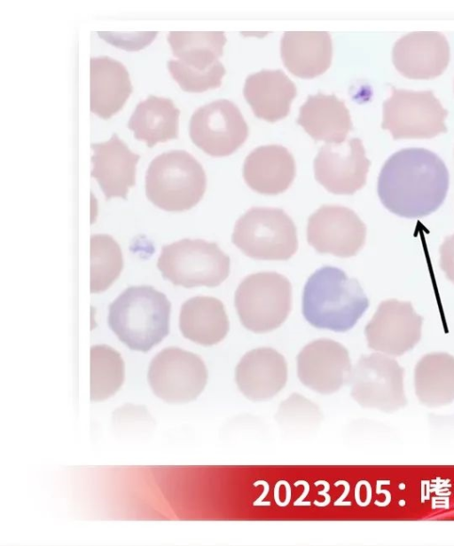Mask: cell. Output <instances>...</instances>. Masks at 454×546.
Segmentation results:
<instances>
[{"instance_id":"6da1fadb","label":"cell","mask_w":454,"mask_h":546,"mask_svg":"<svg viewBox=\"0 0 454 546\" xmlns=\"http://www.w3.org/2000/svg\"><path fill=\"white\" fill-rule=\"evenodd\" d=\"M449 173L442 160L425 148H405L384 163L377 191L382 204L407 218L427 216L445 200Z\"/></svg>"},{"instance_id":"7a4b0ae2","label":"cell","mask_w":454,"mask_h":546,"mask_svg":"<svg viewBox=\"0 0 454 546\" xmlns=\"http://www.w3.org/2000/svg\"><path fill=\"white\" fill-rule=\"evenodd\" d=\"M368 307L369 299L358 281L338 267H320L304 285L302 314L317 328L348 331Z\"/></svg>"},{"instance_id":"3957f363","label":"cell","mask_w":454,"mask_h":546,"mask_svg":"<svg viewBox=\"0 0 454 546\" xmlns=\"http://www.w3.org/2000/svg\"><path fill=\"white\" fill-rule=\"evenodd\" d=\"M171 304L151 286L126 289L109 305L108 326L130 350L147 352L169 333Z\"/></svg>"},{"instance_id":"277c9868","label":"cell","mask_w":454,"mask_h":546,"mask_svg":"<svg viewBox=\"0 0 454 546\" xmlns=\"http://www.w3.org/2000/svg\"><path fill=\"white\" fill-rule=\"evenodd\" d=\"M206 185L201 164L184 150H170L156 156L146 170V197L167 211L194 207L201 200Z\"/></svg>"},{"instance_id":"5b68a950","label":"cell","mask_w":454,"mask_h":546,"mask_svg":"<svg viewBox=\"0 0 454 546\" xmlns=\"http://www.w3.org/2000/svg\"><path fill=\"white\" fill-rule=\"evenodd\" d=\"M230 257L215 242L183 239L162 247L157 266L174 285L216 287L230 273Z\"/></svg>"},{"instance_id":"8992f818","label":"cell","mask_w":454,"mask_h":546,"mask_svg":"<svg viewBox=\"0 0 454 546\" xmlns=\"http://www.w3.org/2000/svg\"><path fill=\"white\" fill-rule=\"evenodd\" d=\"M234 304L241 324L254 333L272 331L286 320L292 308V285L274 272L251 274L235 291Z\"/></svg>"},{"instance_id":"52a82bcc","label":"cell","mask_w":454,"mask_h":546,"mask_svg":"<svg viewBox=\"0 0 454 546\" xmlns=\"http://www.w3.org/2000/svg\"><path fill=\"white\" fill-rule=\"evenodd\" d=\"M231 241L246 256L287 260L298 249L296 226L280 209L253 208L236 222Z\"/></svg>"},{"instance_id":"ba28073f","label":"cell","mask_w":454,"mask_h":546,"mask_svg":"<svg viewBox=\"0 0 454 546\" xmlns=\"http://www.w3.org/2000/svg\"><path fill=\"white\" fill-rule=\"evenodd\" d=\"M347 384L351 397L361 407L393 413L407 403L403 368L387 355H363L351 368Z\"/></svg>"},{"instance_id":"9c48e42d","label":"cell","mask_w":454,"mask_h":546,"mask_svg":"<svg viewBox=\"0 0 454 546\" xmlns=\"http://www.w3.org/2000/svg\"><path fill=\"white\" fill-rule=\"evenodd\" d=\"M208 372L195 353L168 347L151 360L147 379L155 396L168 404L181 405L196 400L204 391Z\"/></svg>"},{"instance_id":"30bf717a","label":"cell","mask_w":454,"mask_h":546,"mask_svg":"<svg viewBox=\"0 0 454 546\" xmlns=\"http://www.w3.org/2000/svg\"><path fill=\"white\" fill-rule=\"evenodd\" d=\"M447 114L431 91L393 89L383 103L381 127L395 139L430 138L447 131Z\"/></svg>"},{"instance_id":"8fae6325","label":"cell","mask_w":454,"mask_h":546,"mask_svg":"<svg viewBox=\"0 0 454 546\" xmlns=\"http://www.w3.org/2000/svg\"><path fill=\"white\" fill-rule=\"evenodd\" d=\"M189 132L193 144L205 153L212 156H225L245 142L248 128L235 104L218 99L193 113Z\"/></svg>"},{"instance_id":"7c38bea8","label":"cell","mask_w":454,"mask_h":546,"mask_svg":"<svg viewBox=\"0 0 454 546\" xmlns=\"http://www.w3.org/2000/svg\"><path fill=\"white\" fill-rule=\"evenodd\" d=\"M365 236L364 222L346 207L323 205L309 218L308 242L319 253L340 257L356 256L363 248Z\"/></svg>"},{"instance_id":"4fadbf2b","label":"cell","mask_w":454,"mask_h":546,"mask_svg":"<svg viewBox=\"0 0 454 546\" xmlns=\"http://www.w3.org/2000/svg\"><path fill=\"white\" fill-rule=\"evenodd\" d=\"M370 164L359 138L328 143L314 160L315 178L333 194H352L365 185Z\"/></svg>"},{"instance_id":"5bb4252c","label":"cell","mask_w":454,"mask_h":546,"mask_svg":"<svg viewBox=\"0 0 454 546\" xmlns=\"http://www.w3.org/2000/svg\"><path fill=\"white\" fill-rule=\"evenodd\" d=\"M422 322L411 303L386 300L365 326L368 346L388 355H403L419 341Z\"/></svg>"},{"instance_id":"9a60e30c","label":"cell","mask_w":454,"mask_h":546,"mask_svg":"<svg viewBox=\"0 0 454 546\" xmlns=\"http://www.w3.org/2000/svg\"><path fill=\"white\" fill-rule=\"evenodd\" d=\"M296 359L301 383L323 395L339 391L347 383L352 368L347 348L327 338L306 344Z\"/></svg>"},{"instance_id":"2e32d148","label":"cell","mask_w":454,"mask_h":546,"mask_svg":"<svg viewBox=\"0 0 454 546\" xmlns=\"http://www.w3.org/2000/svg\"><path fill=\"white\" fill-rule=\"evenodd\" d=\"M393 63L404 76L431 79L441 75L450 60V46L438 32H412L401 37L392 51Z\"/></svg>"},{"instance_id":"e0dca14e","label":"cell","mask_w":454,"mask_h":546,"mask_svg":"<svg viewBox=\"0 0 454 546\" xmlns=\"http://www.w3.org/2000/svg\"><path fill=\"white\" fill-rule=\"evenodd\" d=\"M287 381L285 357L270 347L247 352L235 368V382L241 393L252 401H263L277 395Z\"/></svg>"},{"instance_id":"ac0fdd59","label":"cell","mask_w":454,"mask_h":546,"mask_svg":"<svg viewBox=\"0 0 454 546\" xmlns=\"http://www.w3.org/2000/svg\"><path fill=\"white\" fill-rule=\"evenodd\" d=\"M93 151L90 175L97 179L107 200L127 198L129 187L135 185L136 165L140 158L114 133L106 142L90 145Z\"/></svg>"},{"instance_id":"d6986e66","label":"cell","mask_w":454,"mask_h":546,"mask_svg":"<svg viewBox=\"0 0 454 546\" xmlns=\"http://www.w3.org/2000/svg\"><path fill=\"white\" fill-rule=\"evenodd\" d=\"M295 176L291 153L278 145L262 146L252 151L245 160L243 177L247 184L262 194L285 192Z\"/></svg>"},{"instance_id":"ffe728a7","label":"cell","mask_w":454,"mask_h":546,"mask_svg":"<svg viewBox=\"0 0 454 546\" xmlns=\"http://www.w3.org/2000/svg\"><path fill=\"white\" fill-rule=\"evenodd\" d=\"M132 92L129 75L108 56L90 59V111L103 119L119 112Z\"/></svg>"},{"instance_id":"44dd1931","label":"cell","mask_w":454,"mask_h":546,"mask_svg":"<svg viewBox=\"0 0 454 546\" xmlns=\"http://www.w3.org/2000/svg\"><path fill=\"white\" fill-rule=\"evenodd\" d=\"M243 93L255 116L276 122L289 113L296 88L282 70H262L247 76Z\"/></svg>"},{"instance_id":"7402d4cb","label":"cell","mask_w":454,"mask_h":546,"mask_svg":"<svg viewBox=\"0 0 454 546\" xmlns=\"http://www.w3.org/2000/svg\"><path fill=\"white\" fill-rule=\"evenodd\" d=\"M332 53V41L327 32H286L281 40L285 66L301 78H313L327 70Z\"/></svg>"},{"instance_id":"603a6c76","label":"cell","mask_w":454,"mask_h":546,"mask_svg":"<svg viewBox=\"0 0 454 546\" xmlns=\"http://www.w3.org/2000/svg\"><path fill=\"white\" fill-rule=\"evenodd\" d=\"M298 124L315 140L341 143L352 128L344 103L334 95H310L301 107Z\"/></svg>"},{"instance_id":"cb8c5ba5","label":"cell","mask_w":454,"mask_h":546,"mask_svg":"<svg viewBox=\"0 0 454 546\" xmlns=\"http://www.w3.org/2000/svg\"><path fill=\"white\" fill-rule=\"evenodd\" d=\"M179 328L185 338L204 346H211L226 336L230 323L224 305L219 299L195 297L183 304Z\"/></svg>"},{"instance_id":"d4e9b609","label":"cell","mask_w":454,"mask_h":546,"mask_svg":"<svg viewBox=\"0 0 454 546\" xmlns=\"http://www.w3.org/2000/svg\"><path fill=\"white\" fill-rule=\"evenodd\" d=\"M415 393L420 404L428 408L454 401V357L433 352L422 357L414 370Z\"/></svg>"},{"instance_id":"484cf974","label":"cell","mask_w":454,"mask_h":546,"mask_svg":"<svg viewBox=\"0 0 454 546\" xmlns=\"http://www.w3.org/2000/svg\"><path fill=\"white\" fill-rule=\"evenodd\" d=\"M179 114L170 99L150 95L136 107L127 126L137 140L153 147L177 138Z\"/></svg>"},{"instance_id":"4316f807","label":"cell","mask_w":454,"mask_h":546,"mask_svg":"<svg viewBox=\"0 0 454 546\" xmlns=\"http://www.w3.org/2000/svg\"><path fill=\"white\" fill-rule=\"evenodd\" d=\"M167 38L173 55L189 69L200 73L224 69L218 60L226 42L223 32H170Z\"/></svg>"},{"instance_id":"83f0119b","label":"cell","mask_w":454,"mask_h":546,"mask_svg":"<svg viewBox=\"0 0 454 546\" xmlns=\"http://www.w3.org/2000/svg\"><path fill=\"white\" fill-rule=\"evenodd\" d=\"M125 365L121 354L106 344L90 348V400L103 401L122 385Z\"/></svg>"},{"instance_id":"f1b7e54d","label":"cell","mask_w":454,"mask_h":546,"mask_svg":"<svg viewBox=\"0 0 454 546\" xmlns=\"http://www.w3.org/2000/svg\"><path fill=\"white\" fill-rule=\"evenodd\" d=\"M90 292L106 290L119 277L123 259L118 243L107 234L90 237Z\"/></svg>"},{"instance_id":"f546056e","label":"cell","mask_w":454,"mask_h":546,"mask_svg":"<svg viewBox=\"0 0 454 546\" xmlns=\"http://www.w3.org/2000/svg\"><path fill=\"white\" fill-rule=\"evenodd\" d=\"M167 67L180 88L188 92H202L219 87L225 74V70L210 73L192 71L179 60H168Z\"/></svg>"},{"instance_id":"4dcf8cb0","label":"cell","mask_w":454,"mask_h":546,"mask_svg":"<svg viewBox=\"0 0 454 546\" xmlns=\"http://www.w3.org/2000/svg\"><path fill=\"white\" fill-rule=\"evenodd\" d=\"M319 415L317 408L298 393H293L279 406L277 418L279 423L292 429L309 426Z\"/></svg>"},{"instance_id":"1f68e13d","label":"cell","mask_w":454,"mask_h":546,"mask_svg":"<svg viewBox=\"0 0 454 546\" xmlns=\"http://www.w3.org/2000/svg\"><path fill=\"white\" fill-rule=\"evenodd\" d=\"M441 267L447 278L454 282V234L447 237L440 248Z\"/></svg>"}]
</instances>
